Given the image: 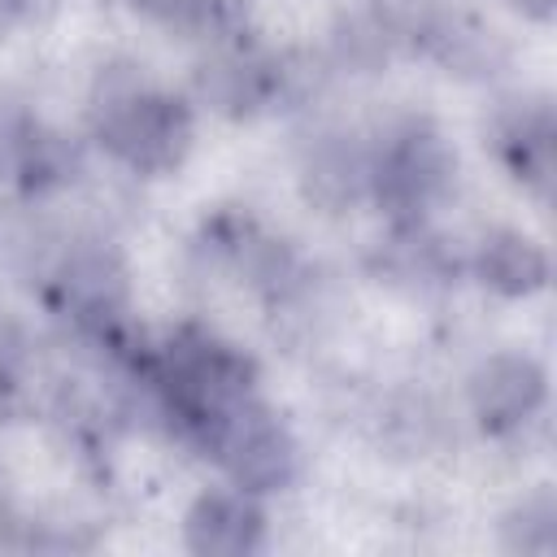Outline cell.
I'll return each instance as SVG.
<instances>
[{"label":"cell","mask_w":557,"mask_h":557,"mask_svg":"<svg viewBox=\"0 0 557 557\" xmlns=\"http://www.w3.org/2000/svg\"><path fill=\"white\" fill-rule=\"evenodd\" d=\"M96 139L135 174H174L191 152V109L131 70H104L91 104Z\"/></svg>","instance_id":"6da1fadb"},{"label":"cell","mask_w":557,"mask_h":557,"mask_svg":"<svg viewBox=\"0 0 557 557\" xmlns=\"http://www.w3.org/2000/svg\"><path fill=\"white\" fill-rule=\"evenodd\" d=\"M152 383L165 396L170 413L178 422H187L196 435H205V426L213 418H222L231 405L252 396L257 366L235 344H226L200 326H183L161 348Z\"/></svg>","instance_id":"7a4b0ae2"},{"label":"cell","mask_w":557,"mask_h":557,"mask_svg":"<svg viewBox=\"0 0 557 557\" xmlns=\"http://www.w3.org/2000/svg\"><path fill=\"white\" fill-rule=\"evenodd\" d=\"M213 453V461L226 470V479L252 496L278 492L296 479L300 448L287 431V422L265 409L257 396L231 405L222 418H213L200 435Z\"/></svg>","instance_id":"3957f363"},{"label":"cell","mask_w":557,"mask_h":557,"mask_svg":"<svg viewBox=\"0 0 557 557\" xmlns=\"http://www.w3.org/2000/svg\"><path fill=\"white\" fill-rule=\"evenodd\" d=\"M453 170L457 157L440 139V131L409 122L370 152V196H379V205H387L396 218L418 222V213L448 191Z\"/></svg>","instance_id":"277c9868"},{"label":"cell","mask_w":557,"mask_h":557,"mask_svg":"<svg viewBox=\"0 0 557 557\" xmlns=\"http://www.w3.org/2000/svg\"><path fill=\"white\" fill-rule=\"evenodd\" d=\"M466 396H470V413L479 418L483 431L509 435L544 409L548 374L527 352H492L470 370Z\"/></svg>","instance_id":"5b68a950"},{"label":"cell","mask_w":557,"mask_h":557,"mask_svg":"<svg viewBox=\"0 0 557 557\" xmlns=\"http://www.w3.org/2000/svg\"><path fill=\"white\" fill-rule=\"evenodd\" d=\"M265 540V509L244 487H209L183 513V544L196 557H244Z\"/></svg>","instance_id":"8992f818"},{"label":"cell","mask_w":557,"mask_h":557,"mask_svg":"<svg viewBox=\"0 0 557 557\" xmlns=\"http://www.w3.org/2000/svg\"><path fill=\"white\" fill-rule=\"evenodd\" d=\"M52 292H57V305L78 326L104 331L126 309V270H122L113 248H100V244L74 248L61 261V270L52 278Z\"/></svg>","instance_id":"52a82bcc"},{"label":"cell","mask_w":557,"mask_h":557,"mask_svg":"<svg viewBox=\"0 0 557 557\" xmlns=\"http://www.w3.org/2000/svg\"><path fill=\"white\" fill-rule=\"evenodd\" d=\"M274 83H278V70L257 52H218L196 70L200 96L231 117L257 113L274 96Z\"/></svg>","instance_id":"ba28073f"},{"label":"cell","mask_w":557,"mask_h":557,"mask_svg":"<svg viewBox=\"0 0 557 557\" xmlns=\"http://www.w3.org/2000/svg\"><path fill=\"white\" fill-rule=\"evenodd\" d=\"M474 274L496 296H535L548 283V252L522 231H492L474 252Z\"/></svg>","instance_id":"9c48e42d"},{"label":"cell","mask_w":557,"mask_h":557,"mask_svg":"<svg viewBox=\"0 0 557 557\" xmlns=\"http://www.w3.org/2000/svg\"><path fill=\"white\" fill-rule=\"evenodd\" d=\"M305 191L331 209L361 200L370 191V152L348 135H326L305 161Z\"/></svg>","instance_id":"30bf717a"},{"label":"cell","mask_w":557,"mask_h":557,"mask_svg":"<svg viewBox=\"0 0 557 557\" xmlns=\"http://www.w3.org/2000/svg\"><path fill=\"white\" fill-rule=\"evenodd\" d=\"M500 152L513 165V174L535 187V196L548 200L553 191V113L548 104H522L500 126Z\"/></svg>","instance_id":"8fae6325"},{"label":"cell","mask_w":557,"mask_h":557,"mask_svg":"<svg viewBox=\"0 0 557 557\" xmlns=\"http://www.w3.org/2000/svg\"><path fill=\"white\" fill-rule=\"evenodd\" d=\"M509 553H553L557 548V496L553 487L527 492L500 522Z\"/></svg>","instance_id":"7c38bea8"},{"label":"cell","mask_w":557,"mask_h":557,"mask_svg":"<svg viewBox=\"0 0 557 557\" xmlns=\"http://www.w3.org/2000/svg\"><path fill=\"white\" fill-rule=\"evenodd\" d=\"M39 135H44V126L22 104L0 100V178H9V183L26 178V165L35 157Z\"/></svg>","instance_id":"4fadbf2b"},{"label":"cell","mask_w":557,"mask_h":557,"mask_svg":"<svg viewBox=\"0 0 557 557\" xmlns=\"http://www.w3.org/2000/svg\"><path fill=\"white\" fill-rule=\"evenodd\" d=\"M131 4L165 26H205L222 0H131Z\"/></svg>","instance_id":"5bb4252c"},{"label":"cell","mask_w":557,"mask_h":557,"mask_svg":"<svg viewBox=\"0 0 557 557\" xmlns=\"http://www.w3.org/2000/svg\"><path fill=\"white\" fill-rule=\"evenodd\" d=\"M513 9H522L527 17H535V22H548L553 17V0H509Z\"/></svg>","instance_id":"9a60e30c"},{"label":"cell","mask_w":557,"mask_h":557,"mask_svg":"<svg viewBox=\"0 0 557 557\" xmlns=\"http://www.w3.org/2000/svg\"><path fill=\"white\" fill-rule=\"evenodd\" d=\"M17 9H22V0H0V39H4V30L13 26V17H17Z\"/></svg>","instance_id":"2e32d148"}]
</instances>
